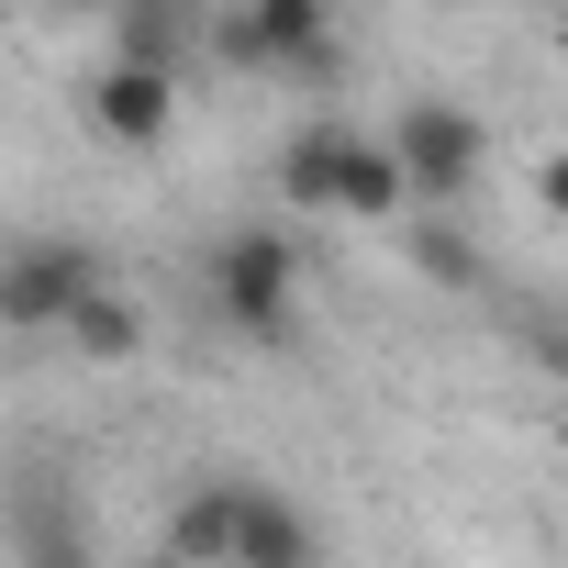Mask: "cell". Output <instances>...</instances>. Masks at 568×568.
I'll return each mask as SVG.
<instances>
[{
  "mask_svg": "<svg viewBox=\"0 0 568 568\" xmlns=\"http://www.w3.org/2000/svg\"><path fill=\"white\" fill-rule=\"evenodd\" d=\"M291 291H302V245L267 234V223H234L212 245V313L245 335V346H291Z\"/></svg>",
  "mask_w": 568,
  "mask_h": 568,
  "instance_id": "6da1fadb",
  "label": "cell"
},
{
  "mask_svg": "<svg viewBox=\"0 0 568 568\" xmlns=\"http://www.w3.org/2000/svg\"><path fill=\"white\" fill-rule=\"evenodd\" d=\"M101 291V256L79 234H34V245H0V324L12 335H68V313Z\"/></svg>",
  "mask_w": 568,
  "mask_h": 568,
  "instance_id": "7a4b0ae2",
  "label": "cell"
},
{
  "mask_svg": "<svg viewBox=\"0 0 568 568\" xmlns=\"http://www.w3.org/2000/svg\"><path fill=\"white\" fill-rule=\"evenodd\" d=\"M234 68H324L335 57V0H234L212 23Z\"/></svg>",
  "mask_w": 568,
  "mask_h": 568,
  "instance_id": "3957f363",
  "label": "cell"
},
{
  "mask_svg": "<svg viewBox=\"0 0 568 568\" xmlns=\"http://www.w3.org/2000/svg\"><path fill=\"white\" fill-rule=\"evenodd\" d=\"M390 145H402V168H413L424 201H457V190L479 179V156H490L479 112H457V101H413V112L390 123Z\"/></svg>",
  "mask_w": 568,
  "mask_h": 568,
  "instance_id": "277c9868",
  "label": "cell"
},
{
  "mask_svg": "<svg viewBox=\"0 0 568 568\" xmlns=\"http://www.w3.org/2000/svg\"><path fill=\"white\" fill-rule=\"evenodd\" d=\"M0 535H12V568H101L90 557V524H79V490L23 468L12 479V513H0Z\"/></svg>",
  "mask_w": 568,
  "mask_h": 568,
  "instance_id": "5b68a950",
  "label": "cell"
},
{
  "mask_svg": "<svg viewBox=\"0 0 568 568\" xmlns=\"http://www.w3.org/2000/svg\"><path fill=\"white\" fill-rule=\"evenodd\" d=\"M90 123L112 134V145H156L168 123H179V68H145V57H112L101 79H90Z\"/></svg>",
  "mask_w": 568,
  "mask_h": 568,
  "instance_id": "8992f818",
  "label": "cell"
},
{
  "mask_svg": "<svg viewBox=\"0 0 568 568\" xmlns=\"http://www.w3.org/2000/svg\"><path fill=\"white\" fill-rule=\"evenodd\" d=\"M234 568H313V524H302L291 490L245 479V501H234Z\"/></svg>",
  "mask_w": 568,
  "mask_h": 568,
  "instance_id": "52a82bcc",
  "label": "cell"
},
{
  "mask_svg": "<svg viewBox=\"0 0 568 568\" xmlns=\"http://www.w3.org/2000/svg\"><path fill=\"white\" fill-rule=\"evenodd\" d=\"M234 501H245V479H190L179 513H168V557L179 568H234Z\"/></svg>",
  "mask_w": 568,
  "mask_h": 568,
  "instance_id": "ba28073f",
  "label": "cell"
},
{
  "mask_svg": "<svg viewBox=\"0 0 568 568\" xmlns=\"http://www.w3.org/2000/svg\"><path fill=\"white\" fill-rule=\"evenodd\" d=\"M112 23H123V57L190 68V45H201V0H112Z\"/></svg>",
  "mask_w": 568,
  "mask_h": 568,
  "instance_id": "9c48e42d",
  "label": "cell"
},
{
  "mask_svg": "<svg viewBox=\"0 0 568 568\" xmlns=\"http://www.w3.org/2000/svg\"><path fill=\"white\" fill-rule=\"evenodd\" d=\"M413 201V168H402V145H346V179H335V212H357V223H390Z\"/></svg>",
  "mask_w": 568,
  "mask_h": 568,
  "instance_id": "30bf717a",
  "label": "cell"
},
{
  "mask_svg": "<svg viewBox=\"0 0 568 568\" xmlns=\"http://www.w3.org/2000/svg\"><path fill=\"white\" fill-rule=\"evenodd\" d=\"M346 123H313V134H291V156H278V190H291L302 212H335V179H346Z\"/></svg>",
  "mask_w": 568,
  "mask_h": 568,
  "instance_id": "8fae6325",
  "label": "cell"
},
{
  "mask_svg": "<svg viewBox=\"0 0 568 568\" xmlns=\"http://www.w3.org/2000/svg\"><path fill=\"white\" fill-rule=\"evenodd\" d=\"M68 346H79V357H134V346H145V313H134L123 291H90V302L68 313Z\"/></svg>",
  "mask_w": 568,
  "mask_h": 568,
  "instance_id": "7c38bea8",
  "label": "cell"
},
{
  "mask_svg": "<svg viewBox=\"0 0 568 568\" xmlns=\"http://www.w3.org/2000/svg\"><path fill=\"white\" fill-rule=\"evenodd\" d=\"M413 267L446 278V291H468V278H479V245H468L457 223H413Z\"/></svg>",
  "mask_w": 568,
  "mask_h": 568,
  "instance_id": "4fadbf2b",
  "label": "cell"
},
{
  "mask_svg": "<svg viewBox=\"0 0 568 568\" xmlns=\"http://www.w3.org/2000/svg\"><path fill=\"white\" fill-rule=\"evenodd\" d=\"M535 201H546V212L568 223V156H546V168H535Z\"/></svg>",
  "mask_w": 568,
  "mask_h": 568,
  "instance_id": "5bb4252c",
  "label": "cell"
}]
</instances>
